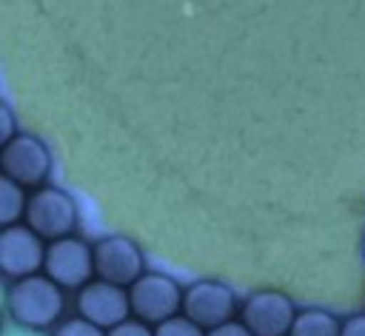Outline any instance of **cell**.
<instances>
[{"instance_id": "cell-1", "label": "cell", "mask_w": 365, "mask_h": 336, "mask_svg": "<svg viewBox=\"0 0 365 336\" xmlns=\"http://www.w3.org/2000/svg\"><path fill=\"white\" fill-rule=\"evenodd\" d=\"M63 288L48 279L46 273H34L17 279L6 293V310L17 327L26 330H46L63 313Z\"/></svg>"}, {"instance_id": "cell-2", "label": "cell", "mask_w": 365, "mask_h": 336, "mask_svg": "<svg viewBox=\"0 0 365 336\" xmlns=\"http://www.w3.org/2000/svg\"><path fill=\"white\" fill-rule=\"evenodd\" d=\"M26 225L43 239H66L77 228V205L66 191L43 185L29 196Z\"/></svg>"}, {"instance_id": "cell-3", "label": "cell", "mask_w": 365, "mask_h": 336, "mask_svg": "<svg viewBox=\"0 0 365 336\" xmlns=\"http://www.w3.org/2000/svg\"><path fill=\"white\" fill-rule=\"evenodd\" d=\"M182 296L185 293L180 290V285L165 273H145L128 288L131 313L145 325H163L180 316Z\"/></svg>"}, {"instance_id": "cell-4", "label": "cell", "mask_w": 365, "mask_h": 336, "mask_svg": "<svg viewBox=\"0 0 365 336\" xmlns=\"http://www.w3.org/2000/svg\"><path fill=\"white\" fill-rule=\"evenodd\" d=\"M0 168H3L6 179L37 191V188H43V182L51 174V151L46 148L43 140H37L31 134H17L11 142L3 145Z\"/></svg>"}, {"instance_id": "cell-5", "label": "cell", "mask_w": 365, "mask_h": 336, "mask_svg": "<svg viewBox=\"0 0 365 336\" xmlns=\"http://www.w3.org/2000/svg\"><path fill=\"white\" fill-rule=\"evenodd\" d=\"M46 276L60 288H86L94 271V248L77 236L54 239L46 248Z\"/></svg>"}, {"instance_id": "cell-6", "label": "cell", "mask_w": 365, "mask_h": 336, "mask_svg": "<svg viewBox=\"0 0 365 336\" xmlns=\"http://www.w3.org/2000/svg\"><path fill=\"white\" fill-rule=\"evenodd\" d=\"M46 248L43 236H37L26 222L3 228L0 231V271L6 276L26 279L34 276L43 265H46Z\"/></svg>"}, {"instance_id": "cell-7", "label": "cell", "mask_w": 365, "mask_h": 336, "mask_svg": "<svg viewBox=\"0 0 365 336\" xmlns=\"http://www.w3.org/2000/svg\"><path fill=\"white\" fill-rule=\"evenodd\" d=\"M145 259L143 251L128 239V236H103L94 245V271L97 279L120 285V288H131L143 273Z\"/></svg>"}, {"instance_id": "cell-8", "label": "cell", "mask_w": 365, "mask_h": 336, "mask_svg": "<svg viewBox=\"0 0 365 336\" xmlns=\"http://www.w3.org/2000/svg\"><path fill=\"white\" fill-rule=\"evenodd\" d=\"M294 319L297 308L282 290H257L242 305V325L254 336H288Z\"/></svg>"}, {"instance_id": "cell-9", "label": "cell", "mask_w": 365, "mask_h": 336, "mask_svg": "<svg viewBox=\"0 0 365 336\" xmlns=\"http://www.w3.org/2000/svg\"><path fill=\"white\" fill-rule=\"evenodd\" d=\"M231 313H234V293L225 282L200 279L185 288L182 316L197 322L202 330H214V327L231 322Z\"/></svg>"}, {"instance_id": "cell-10", "label": "cell", "mask_w": 365, "mask_h": 336, "mask_svg": "<svg viewBox=\"0 0 365 336\" xmlns=\"http://www.w3.org/2000/svg\"><path fill=\"white\" fill-rule=\"evenodd\" d=\"M77 310L83 319H88L91 325L111 330L117 325H123L131 313V299H128V288L94 279L88 282L80 293H77Z\"/></svg>"}, {"instance_id": "cell-11", "label": "cell", "mask_w": 365, "mask_h": 336, "mask_svg": "<svg viewBox=\"0 0 365 336\" xmlns=\"http://www.w3.org/2000/svg\"><path fill=\"white\" fill-rule=\"evenodd\" d=\"M339 333H342V325L334 313L322 308H305L297 313L288 336H339Z\"/></svg>"}, {"instance_id": "cell-12", "label": "cell", "mask_w": 365, "mask_h": 336, "mask_svg": "<svg viewBox=\"0 0 365 336\" xmlns=\"http://www.w3.org/2000/svg\"><path fill=\"white\" fill-rule=\"evenodd\" d=\"M29 208V196L23 191V185L11 182V179H0V222L3 228L20 225V216H26Z\"/></svg>"}, {"instance_id": "cell-13", "label": "cell", "mask_w": 365, "mask_h": 336, "mask_svg": "<svg viewBox=\"0 0 365 336\" xmlns=\"http://www.w3.org/2000/svg\"><path fill=\"white\" fill-rule=\"evenodd\" d=\"M154 336H208L197 322H191L188 316H174L163 325L154 327Z\"/></svg>"}, {"instance_id": "cell-14", "label": "cell", "mask_w": 365, "mask_h": 336, "mask_svg": "<svg viewBox=\"0 0 365 336\" xmlns=\"http://www.w3.org/2000/svg\"><path fill=\"white\" fill-rule=\"evenodd\" d=\"M54 336H106V333H103V327H97V325H91L88 319L77 316V319L63 322Z\"/></svg>"}, {"instance_id": "cell-15", "label": "cell", "mask_w": 365, "mask_h": 336, "mask_svg": "<svg viewBox=\"0 0 365 336\" xmlns=\"http://www.w3.org/2000/svg\"><path fill=\"white\" fill-rule=\"evenodd\" d=\"M106 336H154V327H148V325L140 322V319H125L123 325L111 327Z\"/></svg>"}, {"instance_id": "cell-16", "label": "cell", "mask_w": 365, "mask_h": 336, "mask_svg": "<svg viewBox=\"0 0 365 336\" xmlns=\"http://www.w3.org/2000/svg\"><path fill=\"white\" fill-rule=\"evenodd\" d=\"M14 137H17V131H14V114H11L9 103H3V105H0V140H3V145H6V142H11Z\"/></svg>"}, {"instance_id": "cell-17", "label": "cell", "mask_w": 365, "mask_h": 336, "mask_svg": "<svg viewBox=\"0 0 365 336\" xmlns=\"http://www.w3.org/2000/svg\"><path fill=\"white\" fill-rule=\"evenodd\" d=\"M208 336H254L242 322H225V325H220V327H214V330H208Z\"/></svg>"}, {"instance_id": "cell-18", "label": "cell", "mask_w": 365, "mask_h": 336, "mask_svg": "<svg viewBox=\"0 0 365 336\" xmlns=\"http://www.w3.org/2000/svg\"><path fill=\"white\" fill-rule=\"evenodd\" d=\"M339 336H365V313H354L342 322V333Z\"/></svg>"}, {"instance_id": "cell-19", "label": "cell", "mask_w": 365, "mask_h": 336, "mask_svg": "<svg viewBox=\"0 0 365 336\" xmlns=\"http://www.w3.org/2000/svg\"><path fill=\"white\" fill-rule=\"evenodd\" d=\"M362 253H365V236H362Z\"/></svg>"}]
</instances>
